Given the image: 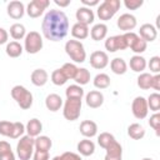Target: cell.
Returning a JSON list of instances; mask_svg holds the SVG:
<instances>
[{"instance_id":"d4e9b609","label":"cell","mask_w":160,"mask_h":160,"mask_svg":"<svg viewBox=\"0 0 160 160\" xmlns=\"http://www.w3.org/2000/svg\"><path fill=\"white\" fill-rule=\"evenodd\" d=\"M34 145H35V150H40V151H49L52 141L49 136L45 135H39L34 139Z\"/></svg>"},{"instance_id":"8fae6325","label":"cell","mask_w":160,"mask_h":160,"mask_svg":"<svg viewBox=\"0 0 160 160\" xmlns=\"http://www.w3.org/2000/svg\"><path fill=\"white\" fill-rule=\"evenodd\" d=\"M105 49L109 52H115L119 50H125L128 48L122 35H114L105 40Z\"/></svg>"},{"instance_id":"52a82bcc","label":"cell","mask_w":160,"mask_h":160,"mask_svg":"<svg viewBox=\"0 0 160 160\" xmlns=\"http://www.w3.org/2000/svg\"><path fill=\"white\" fill-rule=\"evenodd\" d=\"M24 49L28 54H38L42 49V38L38 31H30L24 40Z\"/></svg>"},{"instance_id":"7c38bea8","label":"cell","mask_w":160,"mask_h":160,"mask_svg":"<svg viewBox=\"0 0 160 160\" xmlns=\"http://www.w3.org/2000/svg\"><path fill=\"white\" fill-rule=\"evenodd\" d=\"M109 64V56L105 51H94L91 55H90V65L94 68V69H104L106 68Z\"/></svg>"},{"instance_id":"f6af8a7d","label":"cell","mask_w":160,"mask_h":160,"mask_svg":"<svg viewBox=\"0 0 160 160\" xmlns=\"http://www.w3.org/2000/svg\"><path fill=\"white\" fill-rule=\"evenodd\" d=\"M61 160H82L80 158L79 154H75V152H71V151H65L60 155Z\"/></svg>"},{"instance_id":"7dc6e473","label":"cell","mask_w":160,"mask_h":160,"mask_svg":"<svg viewBox=\"0 0 160 160\" xmlns=\"http://www.w3.org/2000/svg\"><path fill=\"white\" fill-rule=\"evenodd\" d=\"M150 88H152L156 91L160 90V75L159 74L152 75V78H151V86Z\"/></svg>"},{"instance_id":"bcb514c9","label":"cell","mask_w":160,"mask_h":160,"mask_svg":"<svg viewBox=\"0 0 160 160\" xmlns=\"http://www.w3.org/2000/svg\"><path fill=\"white\" fill-rule=\"evenodd\" d=\"M32 160H49V151L35 150L32 154Z\"/></svg>"},{"instance_id":"836d02e7","label":"cell","mask_w":160,"mask_h":160,"mask_svg":"<svg viewBox=\"0 0 160 160\" xmlns=\"http://www.w3.org/2000/svg\"><path fill=\"white\" fill-rule=\"evenodd\" d=\"M146 102H148V108L151 111L158 112L160 110V94L159 92L150 94L149 98H148V100H146Z\"/></svg>"},{"instance_id":"1f68e13d","label":"cell","mask_w":160,"mask_h":160,"mask_svg":"<svg viewBox=\"0 0 160 160\" xmlns=\"http://www.w3.org/2000/svg\"><path fill=\"white\" fill-rule=\"evenodd\" d=\"M65 95H66V99L71 98V99H82L84 96V89L80 86V85H70L66 88L65 90Z\"/></svg>"},{"instance_id":"c3c4849f","label":"cell","mask_w":160,"mask_h":160,"mask_svg":"<svg viewBox=\"0 0 160 160\" xmlns=\"http://www.w3.org/2000/svg\"><path fill=\"white\" fill-rule=\"evenodd\" d=\"M0 160H15V155H14L12 150H9L6 152L0 154Z\"/></svg>"},{"instance_id":"7402d4cb","label":"cell","mask_w":160,"mask_h":160,"mask_svg":"<svg viewBox=\"0 0 160 160\" xmlns=\"http://www.w3.org/2000/svg\"><path fill=\"white\" fill-rule=\"evenodd\" d=\"M106 34H108V26L102 22H99V24H95L91 30H90V36L92 40L95 41H100L102 39L106 38Z\"/></svg>"},{"instance_id":"8992f818","label":"cell","mask_w":160,"mask_h":160,"mask_svg":"<svg viewBox=\"0 0 160 160\" xmlns=\"http://www.w3.org/2000/svg\"><path fill=\"white\" fill-rule=\"evenodd\" d=\"M81 112V99H66L64 104L62 115L69 121H75L79 119Z\"/></svg>"},{"instance_id":"d6a6232c","label":"cell","mask_w":160,"mask_h":160,"mask_svg":"<svg viewBox=\"0 0 160 160\" xmlns=\"http://www.w3.org/2000/svg\"><path fill=\"white\" fill-rule=\"evenodd\" d=\"M74 80L76 81V85H86L90 81V71L85 68H78V72Z\"/></svg>"},{"instance_id":"7bdbcfd3","label":"cell","mask_w":160,"mask_h":160,"mask_svg":"<svg viewBox=\"0 0 160 160\" xmlns=\"http://www.w3.org/2000/svg\"><path fill=\"white\" fill-rule=\"evenodd\" d=\"M146 65H149V69H150L151 72L159 74V71H160V58L159 56H152L150 59L149 64H146Z\"/></svg>"},{"instance_id":"74e56055","label":"cell","mask_w":160,"mask_h":160,"mask_svg":"<svg viewBox=\"0 0 160 160\" xmlns=\"http://www.w3.org/2000/svg\"><path fill=\"white\" fill-rule=\"evenodd\" d=\"M51 81H52L54 85L61 86V85H64V84L68 81V79L65 78V75H64V72L61 71V69H56V70H54V71L51 72Z\"/></svg>"},{"instance_id":"d6986e66","label":"cell","mask_w":160,"mask_h":160,"mask_svg":"<svg viewBox=\"0 0 160 160\" xmlns=\"http://www.w3.org/2000/svg\"><path fill=\"white\" fill-rule=\"evenodd\" d=\"M25 131L28 132L29 136L31 138H36L40 135V132L42 131V124L39 119L34 118V119H30L25 126Z\"/></svg>"},{"instance_id":"ab89813d","label":"cell","mask_w":160,"mask_h":160,"mask_svg":"<svg viewBox=\"0 0 160 160\" xmlns=\"http://www.w3.org/2000/svg\"><path fill=\"white\" fill-rule=\"evenodd\" d=\"M146 48H148V42L146 41H144L140 36L138 38V40L131 45V51H134L136 55H140L141 52H144L145 50H146Z\"/></svg>"},{"instance_id":"4316f807","label":"cell","mask_w":160,"mask_h":160,"mask_svg":"<svg viewBox=\"0 0 160 160\" xmlns=\"http://www.w3.org/2000/svg\"><path fill=\"white\" fill-rule=\"evenodd\" d=\"M78 151L82 156H90L95 151V144L89 139H84L78 144Z\"/></svg>"},{"instance_id":"30bf717a","label":"cell","mask_w":160,"mask_h":160,"mask_svg":"<svg viewBox=\"0 0 160 160\" xmlns=\"http://www.w3.org/2000/svg\"><path fill=\"white\" fill-rule=\"evenodd\" d=\"M116 25H118V28L120 30H122L125 32H129V31H131V30H134L136 28L138 21H136V18L134 15L125 12V14L119 16V19L116 21Z\"/></svg>"},{"instance_id":"6da1fadb","label":"cell","mask_w":160,"mask_h":160,"mask_svg":"<svg viewBox=\"0 0 160 160\" xmlns=\"http://www.w3.org/2000/svg\"><path fill=\"white\" fill-rule=\"evenodd\" d=\"M42 35L50 41L62 40L69 31V19L61 10H49L41 22Z\"/></svg>"},{"instance_id":"d590c367","label":"cell","mask_w":160,"mask_h":160,"mask_svg":"<svg viewBox=\"0 0 160 160\" xmlns=\"http://www.w3.org/2000/svg\"><path fill=\"white\" fill-rule=\"evenodd\" d=\"M115 141V136L110 132H101L99 136H98V144L102 148V149H106L110 144H112Z\"/></svg>"},{"instance_id":"db71d44e","label":"cell","mask_w":160,"mask_h":160,"mask_svg":"<svg viewBox=\"0 0 160 160\" xmlns=\"http://www.w3.org/2000/svg\"><path fill=\"white\" fill-rule=\"evenodd\" d=\"M52 160H61V158H60V155H58V156H54Z\"/></svg>"},{"instance_id":"4fadbf2b","label":"cell","mask_w":160,"mask_h":160,"mask_svg":"<svg viewBox=\"0 0 160 160\" xmlns=\"http://www.w3.org/2000/svg\"><path fill=\"white\" fill-rule=\"evenodd\" d=\"M76 20L79 24H82V25H86L89 26L90 24L94 22V19H95V15H94V11L89 8H85V6H81L76 10Z\"/></svg>"},{"instance_id":"e0dca14e","label":"cell","mask_w":160,"mask_h":160,"mask_svg":"<svg viewBox=\"0 0 160 160\" xmlns=\"http://www.w3.org/2000/svg\"><path fill=\"white\" fill-rule=\"evenodd\" d=\"M105 150H106V154H105L104 160H121V158H122V148L116 140L112 144H110Z\"/></svg>"},{"instance_id":"816d5d0a","label":"cell","mask_w":160,"mask_h":160,"mask_svg":"<svg viewBox=\"0 0 160 160\" xmlns=\"http://www.w3.org/2000/svg\"><path fill=\"white\" fill-rule=\"evenodd\" d=\"M81 2L85 8H89V9H91V6L99 5V0H81Z\"/></svg>"},{"instance_id":"ee69618b","label":"cell","mask_w":160,"mask_h":160,"mask_svg":"<svg viewBox=\"0 0 160 160\" xmlns=\"http://www.w3.org/2000/svg\"><path fill=\"white\" fill-rule=\"evenodd\" d=\"M144 1L142 0H125L124 5L128 10H138L140 6H142Z\"/></svg>"},{"instance_id":"e575fe53","label":"cell","mask_w":160,"mask_h":160,"mask_svg":"<svg viewBox=\"0 0 160 160\" xmlns=\"http://www.w3.org/2000/svg\"><path fill=\"white\" fill-rule=\"evenodd\" d=\"M151 78L152 75L149 72H141L138 76V86L142 90H148L151 86Z\"/></svg>"},{"instance_id":"60d3db41","label":"cell","mask_w":160,"mask_h":160,"mask_svg":"<svg viewBox=\"0 0 160 160\" xmlns=\"http://www.w3.org/2000/svg\"><path fill=\"white\" fill-rule=\"evenodd\" d=\"M149 125L155 130V134L159 135V130H160V114L159 112H155L150 116L149 119Z\"/></svg>"},{"instance_id":"9c48e42d","label":"cell","mask_w":160,"mask_h":160,"mask_svg":"<svg viewBox=\"0 0 160 160\" xmlns=\"http://www.w3.org/2000/svg\"><path fill=\"white\" fill-rule=\"evenodd\" d=\"M50 1L49 0H32L26 6V12L30 18H39L40 15H42L44 10L49 6Z\"/></svg>"},{"instance_id":"f35d334b","label":"cell","mask_w":160,"mask_h":160,"mask_svg":"<svg viewBox=\"0 0 160 160\" xmlns=\"http://www.w3.org/2000/svg\"><path fill=\"white\" fill-rule=\"evenodd\" d=\"M24 132H25V125L20 121H15L12 122V130L10 134V139H19L20 136H22Z\"/></svg>"},{"instance_id":"f907efd6","label":"cell","mask_w":160,"mask_h":160,"mask_svg":"<svg viewBox=\"0 0 160 160\" xmlns=\"http://www.w3.org/2000/svg\"><path fill=\"white\" fill-rule=\"evenodd\" d=\"M9 150H11V146H10V144H9L8 141H4V140H1V141H0V154H2V152H6V151H9Z\"/></svg>"},{"instance_id":"5b68a950","label":"cell","mask_w":160,"mask_h":160,"mask_svg":"<svg viewBox=\"0 0 160 160\" xmlns=\"http://www.w3.org/2000/svg\"><path fill=\"white\" fill-rule=\"evenodd\" d=\"M120 9L119 0H105L98 6V16L100 20L108 21L110 20Z\"/></svg>"},{"instance_id":"484cf974","label":"cell","mask_w":160,"mask_h":160,"mask_svg":"<svg viewBox=\"0 0 160 160\" xmlns=\"http://www.w3.org/2000/svg\"><path fill=\"white\" fill-rule=\"evenodd\" d=\"M71 35H72V38H75L78 40H84L89 36V26L76 22L71 28Z\"/></svg>"},{"instance_id":"cb8c5ba5","label":"cell","mask_w":160,"mask_h":160,"mask_svg":"<svg viewBox=\"0 0 160 160\" xmlns=\"http://www.w3.org/2000/svg\"><path fill=\"white\" fill-rule=\"evenodd\" d=\"M130 69L135 72H142L146 69V59L140 55H134L130 58Z\"/></svg>"},{"instance_id":"5bb4252c","label":"cell","mask_w":160,"mask_h":160,"mask_svg":"<svg viewBox=\"0 0 160 160\" xmlns=\"http://www.w3.org/2000/svg\"><path fill=\"white\" fill-rule=\"evenodd\" d=\"M6 11H8V15L11 18V19H21L25 14V6L21 1H18V0H14V1H10L8 4V8H6Z\"/></svg>"},{"instance_id":"b9f144b4","label":"cell","mask_w":160,"mask_h":160,"mask_svg":"<svg viewBox=\"0 0 160 160\" xmlns=\"http://www.w3.org/2000/svg\"><path fill=\"white\" fill-rule=\"evenodd\" d=\"M11 130H12V122H10V121H6V120H2V121H0V135L10 138Z\"/></svg>"},{"instance_id":"ac0fdd59","label":"cell","mask_w":160,"mask_h":160,"mask_svg":"<svg viewBox=\"0 0 160 160\" xmlns=\"http://www.w3.org/2000/svg\"><path fill=\"white\" fill-rule=\"evenodd\" d=\"M79 130H80L82 136H85V138H94L98 134V125L92 120H84V121H81Z\"/></svg>"},{"instance_id":"7a4b0ae2","label":"cell","mask_w":160,"mask_h":160,"mask_svg":"<svg viewBox=\"0 0 160 160\" xmlns=\"http://www.w3.org/2000/svg\"><path fill=\"white\" fill-rule=\"evenodd\" d=\"M11 98L22 110H28L32 105V94L21 85H15L11 89Z\"/></svg>"},{"instance_id":"2e32d148","label":"cell","mask_w":160,"mask_h":160,"mask_svg":"<svg viewBox=\"0 0 160 160\" xmlns=\"http://www.w3.org/2000/svg\"><path fill=\"white\" fill-rule=\"evenodd\" d=\"M139 36L146 41V42H151L156 39L158 36V30L154 25L151 24H144L140 26V30H139Z\"/></svg>"},{"instance_id":"ba28073f","label":"cell","mask_w":160,"mask_h":160,"mask_svg":"<svg viewBox=\"0 0 160 160\" xmlns=\"http://www.w3.org/2000/svg\"><path fill=\"white\" fill-rule=\"evenodd\" d=\"M131 111H132V115L139 119V120H142L148 116V112H149V108H148V102H146V99L144 96H136L134 100H132V104H131Z\"/></svg>"},{"instance_id":"3957f363","label":"cell","mask_w":160,"mask_h":160,"mask_svg":"<svg viewBox=\"0 0 160 160\" xmlns=\"http://www.w3.org/2000/svg\"><path fill=\"white\" fill-rule=\"evenodd\" d=\"M65 52L74 62H84L86 59V51L79 40H68L65 44Z\"/></svg>"},{"instance_id":"f5cc1de1","label":"cell","mask_w":160,"mask_h":160,"mask_svg":"<svg viewBox=\"0 0 160 160\" xmlns=\"http://www.w3.org/2000/svg\"><path fill=\"white\" fill-rule=\"evenodd\" d=\"M54 2L60 6V8H66L68 5H70V0H65V1H61V0H54Z\"/></svg>"},{"instance_id":"8d00e7d4","label":"cell","mask_w":160,"mask_h":160,"mask_svg":"<svg viewBox=\"0 0 160 160\" xmlns=\"http://www.w3.org/2000/svg\"><path fill=\"white\" fill-rule=\"evenodd\" d=\"M61 71L64 72L65 78L69 80V79H74L76 72H78V66L75 64H71V62H65L61 68Z\"/></svg>"},{"instance_id":"9a60e30c","label":"cell","mask_w":160,"mask_h":160,"mask_svg":"<svg viewBox=\"0 0 160 160\" xmlns=\"http://www.w3.org/2000/svg\"><path fill=\"white\" fill-rule=\"evenodd\" d=\"M85 102L91 109H98L104 104V95L98 90H91L85 96Z\"/></svg>"},{"instance_id":"83f0119b","label":"cell","mask_w":160,"mask_h":160,"mask_svg":"<svg viewBox=\"0 0 160 160\" xmlns=\"http://www.w3.org/2000/svg\"><path fill=\"white\" fill-rule=\"evenodd\" d=\"M128 135L134 139V140H140L145 136V129L142 125L138 124V122H134L131 125H129L128 128Z\"/></svg>"},{"instance_id":"681fc988","label":"cell","mask_w":160,"mask_h":160,"mask_svg":"<svg viewBox=\"0 0 160 160\" xmlns=\"http://www.w3.org/2000/svg\"><path fill=\"white\" fill-rule=\"evenodd\" d=\"M8 39H9V34L5 29L0 28V45L2 44H6L8 42Z\"/></svg>"},{"instance_id":"603a6c76","label":"cell","mask_w":160,"mask_h":160,"mask_svg":"<svg viewBox=\"0 0 160 160\" xmlns=\"http://www.w3.org/2000/svg\"><path fill=\"white\" fill-rule=\"evenodd\" d=\"M110 69L116 75H124L128 71V64L122 58H115L110 61Z\"/></svg>"},{"instance_id":"ffe728a7","label":"cell","mask_w":160,"mask_h":160,"mask_svg":"<svg viewBox=\"0 0 160 160\" xmlns=\"http://www.w3.org/2000/svg\"><path fill=\"white\" fill-rule=\"evenodd\" d=\"M31 82L35 85V86H44L46 82H48V79H49V75L46 72V70L44 69H35L32 72H31Z\"/></svg>"},{"instance_id":"4dcf8cb0","label":"cell","mask_w":160,"mask_h":160,"mask_svg":"<svg viewBox=\"0 0 160 160\" xmlns=\"http://www.w3.org/2000/svg\"><path fill=\"white\" fill-rule=\"evenodd\" d=\"M10 35L14 40H21L26 36V30H25V26L22 24H12L10 26Z\"/></svg>"},{"instance_id":"f1b7e54d","label":"cell","mask_w":160,"mask_h":160,"mask_svg":"<svg viewBox=\"0 0 160 160\" xmlns=\"http://www.w3.org/2000/svg\"><path fill=\"white\" fill-rule=\"evenodd\" d=\"M22 46L18 42V41H10L6 44V55L10 56V58H19L21 54H22Z\"/></svg>"},{"instance_id":"277c9868","label":"cell","mask_w":160,"mask_h":160,"mask_svg":"<svg viewBox=\"0 0 160 160\" xmlns=\"http://www.w3.org/2000/svg\"><path fill=\"white\" fill-rule=\"evenodd\" d=\"M34 150H35L34 138H31L29 135L21 136L16 145V154H18L19 159L20 160H30V158L34 154Z\"/></svg>"},{"instance_id":"11a10c76","label":"cell","mask_w":160,"mask_h":160,"mask_svg":"<svg viewBox=\"0 0 160 160\" xmlns=\"http://www.w3.org/2000/svg\"><path fill=\"white\" fill-rule=\"evenodd\" d=\"M141 160H152V159H150V158H144V159H141Z\"/></svg>"},{"instance_id":"f546056e","label":"cell","mask_w":160,"mask_h":160,"mask_svg":"<svg viewBox=\"0 0 160 160\" xmlns=\"http://www.w3.org/2000/svg\"><path fill=\"white\" fill-rule=\"evenodd\" d=\"M92 84H94V86H95L96 89H100V90L106 89V88L110 86V78H109L108 74L100 72V74H98V75L94 78Z\"/></svg>"},{"instance_id":"44dd1931","label":"cell","mask_w":160,"mask_h":160,"mask_svg":"<svg viewBox=\"0 0 160 160\" xmlns=\"http://www.w3.org/2000/svg\"><path fill=\"white\" fill-rule=\"evenodd\" d=\"M45 106L50 111H58L62 106V99L58 94H49L45 99Z\"/></svg>"}]
</instances>
